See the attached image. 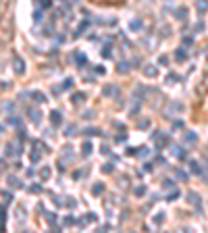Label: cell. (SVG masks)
I'll return each mask as SVG.
<instances>
[{
  "mask_svg": "<svg viewBox=\"0 0 208 233\" xmlns=\"http://www.w3.org/2000/svg\"><path fill=\"white\" fill-rule=\"evenodd\" d=\"M187 202H189V204H194V206L198 208V212L202 210V202H200V196H198L196 191H187Z\"/></svg>",
  "mask_w": 208,
  "mask_h": 233,
  "instance_id": "obj_1",
  "label": "cell"
},
{
  "mask_svg": "<svg viewBox=\"0 0 208 233\" xmlns=\"http://www.w3.org/2000/svg\"><path fill=\"white\" fill-rule=\"evenodd\" d=\"M50 123H52V127L63 125V112H60V110H52V112H50Z\"/></svg>",
  "mask_w": 208,
  "mask_h": 233,
  "instance_id": "obj_2",
  "label": "cell"
},
{
  "mask_svg": "<svg viewBox=\"0 0 208 233\" xmlns=\"http://www.w3.org/2000/svg\"><path fill=\"white\" fill-rule=\"evenodd\" d=\"M13 65H15L13 69H15V73H17V75H23V73H25V65H23V60H21L19 56H15V58H13Z\"/></svg>",
  "mask_w": 208,
  "mask_h": 233,
  "instance_id": "obj_3",
  "label": "cell"
},
{
  "mask_svg": "<svg viewBox=\"0 0 208 233\" xmlns=\"http://www.w3.org/2000/svg\"><path fill=\"white\" fill-rule=\"evenodd\" d=\"M144 75L146 77H156L158 75V67L156 65H146L144 67Z\"/></svg>",
  "mask_w": 208,
  "mask_h": 233,
  "instance_id": "obj_4",
  "label": "cell"
},
{
  "mask_svg": "<svg viewBox=\"0 0 208 233\" xmlns=\"http://www.w3.org/2000/svg\"><path fill=\"white\" fill-rule=\"evenodd\" d=\"M29 119H31V123L40 125L42 123V112L38 110V108H31V110H29Z\"/></svg>",
  "mask_w": 208,
  "mask_h": 233,
  "instance_id": "obj_5",
  "label": "cell"
},
{
  "mask_svg": "<svg viewBox=\"0 0 208 233\" xmlns=\"http://www.w3.org/2000/svg\"><path fill=\"white\" fill-rule=\"evenodd\" d=\"M171 152L175 158H185V148H181V146H171Z\"/></svg>",
  "mask_w": 208,
  "mask_h": 233,
  "instance_id": "obj_6",
  "label": "cell"
},
{
  "mask_svg": "<svg viewBox=\"0 0 208 233\" xmlns=\"http://www.w3.org/2000/svg\"><path fill=\"white\" fill-rule=\"evenodd\" d=\"M139 29H144V21L142 19H133L131 21V31H139Z\"/></svg>",
  "mask_w": 208,
  "mask_h": 233,
  "instance_id": "obj_7",
  "label": "cell"
},
{
  "mask_svg": "<svg viewBox=\"0 0 208 233\" xmlns=\"http://www.w3.org/2000/svg\"><path fill=\"white\" fill-rule=\"evenodd\" d=\"M13 154H21V148H15L13 144H6V156H13Z\"/></svg>",
  "mask_w": 208,
  "mask_h": 233,
  "instance_id": "obj_8",
  "label": "cell"
},
{
  "mask_svg": "<svg viewBox=\"0 0 208 233\" xmlns=\"http://www.w3.org/2000/svg\"><path fill=\"white\" fill-rule=\"evenodd\" d=\"M189 171H192L194 175H202V169H200V165H198L196 160H189Z\"/></svg>",
  "mask_w": 208,
  "mask_h": 233,
  "instance_id": "obj_9",
  "label": "cell"
},
{
  "mask_svg": "<svg viewBox=\"0 0 208 233\" xmlns=\"http://www.w3.org/2000/svg\"><path fill=\"white\" fill-rule=\"evenodd\" d=\"M81 148H83V150H81L83 156H89V154H92V150H94V144H92V141H85Z\"/></svg>",
  "mask_w": 208,
  "mask_h": 233,
  "instance_id": "obj_10",
  "label": "cell"
},
{
  "mask_svg": "<svg viewBox=\"0 0 208 233\" xmlns=\"http://www.w3.org/2000/svg\"><path fill=\"white\" fill-rule=\"evenodd\" d=\"M175 58H177V60H185V58H187L185 48H177V50H175Z\"/></svg>",
  "mask_w": 208,
  "mask_h": 233,
  "instance_id": "obj_11",
  "label": "cell"
},
{
  "mask_svg": "<svg viewBox=\"0 0 208 233\" xmlns=\"http://www.w3.org/2000/svg\"><path fill=\"white\" fill-rule=\"evenodd\" d=\"M185 141H187V144H196V141H198V133L187 131V133H185Z\"/></svg>",
  "mask_w": 208,
  "mask_h": 233,
  "instance_id": "obj_12",
  "label": "cell"
},
{
  "mask_svg": "<svg viewBox=\"0 0 208 233\" xmlns=\"http://www.w3.org/2000/svg\"><path fill=\"white\" fill-rule=\"evenodd\" d=\"M152 221H154V225H163L165 223V212H156L152 217Z\"/></svg>",
  "mask_w": 208,
  "mask_h": 233,
  "instance_id": "obj_13",
  "label": "cell"
},
{
  "mask_svg": "<svg viewBox=\"0 0 208 233\" xmlns=\"http://www.w3.org/2000/svg\"><path fill=\"white\" fill-rule=\"evenodd\" d=\"M71 100H73V104H81L83 100H85V94H83V92L73 94V98H71Z\"/></svg>",
  "mask_w": 208,
  "mask_h": 233,
  "instance_id": "obj_14",
  "label": "cell"
},
{
  "mask_svg": "<svg viewBox=\"0 0 208 233\" xmlns=\"http://www.w3.org/2000/svg\"><path fill=\"white\" fill-rule=\"evenodd\" d=\"M196 6H198V10H200V13H206V10H208V0H198V2H196Z\"/></svg>",
  "mask_w": 208,
  "mask_h": 233,
  "instance_id": "obj_15",
  "label": "cell"
},
{
  "mask_svg": "<svg viewBox=\"0 0 208 233\" xmlns=\"http://www.w3.org/2000/svg\"><path fill=\"white\" fill-rule=\"evenodd\" d=\"M175 17H177L179 21H183V19L187 17V8H185V6H181V8H177V15H175Z\"/></svg>",
  "mask_w": 208,
  "mask_h": 233,
  "instance_id": "obj_16",
  "label": "cell"
},
{
  "mask_svg": "<svg viewBox=\"0 0 208 233\" xmlns=\"http://www.w3.org/2000/svg\"><path fill=\"white\" fill-rule=\"evenodd\" d=\"M179 196H181V191H179V189L175 187V189H173V191H171V194L166 196V200H168V202H175V200H177Z\"/></svg>",
  "mask_w": 208,
  "mask_h": 233,
  "instance_id": "obj_17",
  "label": "cell"
},
{
  "mask_svg": "<svg viewBox=\"0 0 208 233\" xmlns=\"http://www.w3.org/2000/svg\"><path fill=\"white\" fill-rule=\"evenodd\" d=\"M31 96H34V100H36V102H42V104L48 100V98H46V94H42V92H34Z\"/></svg>",
  "mask_w": 208,
  "mask_h": 233,
  "instance_id": "obj_18",
  "label": "cell"
},
{
  "mask_svg": "<svg viewBox=\"0 0 208 233\" xmlns=\"http://www.w3.org/2000/svg\"><path fill=\"white\" fill-rule=\"evenodd\" d=\"M129 69H131V67H129V63H127V60H125V63H119V67H117V71H119V73H127Z\"/></svg>",
  "mask_w": 208,
  "mask_h": 233,
  "instance_id": "obj_19",
  "label": "cell"
},
{
  "mask_svg": "<svg viewBox=\"0 0 208 233\" xmlns=\"http://www.w3.org/2000/svg\"><path fill=\"white\" fill-rule=\"evenodd\" d=\"M102 191H104V183H96V185L92 187V194H94V196H98V194H102Z\"/></svg>",
  "mask_w": 208,
  "mask_h": 233,
  "instance_id": "obj_20",
  "label": "cell"
},
{
  "mask_svg": "<svg viewBox=\"0 0 208 233\" xmlns=\"http://www.w3.org/2000/svg\"><path fill=\"white\" fill-rule=\"evenodd\" d=\"M104 96H117V88L115 86H106L104 88Z\"/></svg>",
  "mask_w": 208,
  "mask_h": 233,
  "instance_id": "obj_21",
  "label": "cell"
},
{
  "mask_svg": "<svg viewBox=\"0 0 208 233\" xmlns=\"http://www.w3.org/2000/svg\"><path fill=\"white\" fill-rule=\"evenodd\" d=\"M83 133H85L87 138H89V135H100V129H96V127H87Z\"/></svg>",
  "mask_w": 208,
  "mask_h": 233,
  "instance_id": "obj_22",
  "label": "cell"
},
{
  "mask_svg": "<svg viewBox=\"0 0 208 233\" xmlns=\"http://www.w3.org/2000/svg\"><path fill=\"white\" fill-rule=\"evenodd\" d=\"M46 221L50 223V227H54V223H56V214H54V212H46Z\"/></svg>",
  "mask_w": 208,
  "mask_h": 233,
  "instance_id": "obj_23",
  "label": "cell"
},
{
  "mask_svg": "<svg viewBox=\"0 0 208 233\" xmlns=\"http://www.w3.org/2000/svg\"><path fill=\"white\" fill-rule=\"evenodd\" d=\"M133 194H135L137 198H144V196H146V187H144V185L135 187V189H133Z\"/></svg>",
  "mask_w": 208,
  "mask_h": 233,
  "instance_id": "obj_24",
  "label": "cell"
},
{
  "mask_svg": "<svg viewBox=\"0 0 208 233\" xmlns=\"http://www.w3.org/2000/svg\"><path fill=\"white\" fill-rule=\"evenodd\" d=\"M8 183H10L13 187H17V189H19V187H23V183H21L17 177H8Z\"/></svg>",
  "mask_w": 208,
  "mask_h": 233,
  "instance_id": "obj_25",
  "label": "cell"
},
{
  "mask_svg": "<svg viewBox=\"0 0 208 233\" xmlns=\"http://www.w3.org/2000/svg\"><path fill=\"white\" fill-rule=\"evenodd\" d=\"M75 133H77V129H75V125H69V127H67V131H65V135H67V138H73Z\"/></svg>",
  "mask_w": 208,
  "mask_h": 233,
  "instance_id": "obj_26",
  "label": "cell"
},
{
  "mask_svg": "<svg viewBox=\"0 0 208 233\" xmlns=\"http://www.w3.org/2000/svg\"><path fill=\"white\" fill-rule=\"evenodd\" d=\"M175 175H177V177H179L181 181H187V173H183L181 169H175Z\"/></svg>",
  "mask_w": 208,
  "mask_h": 233,
  "instance_id": "obj_27",
  "label": "cell"
},
{
  "mask_svg": "<svg viewBox=\"0 0 208 233\" xmlns=\"http://www.w3.org/2000/svg\"><path fill=\"white\" fill-rule=\"evenodd\" d=\"M96 221H98V217H96L94 212H87V214H85V223H96Z\"/></svg>",
  "mask_w": 208,
  "mask_h": 233,
  "instance_id": "obj_28",
  "label": "cell"
},
{
  "mask_svg": "<svg viewBox=\"0 0 208 233\" xmlns=\"http://www.w3.org/2000/svg\"><path fill=\"white\" fill-rule=\"evenodd\" d=\"M4 219H6V214H4V206H0V231L4 229Z\"/></svg>",
  "mask_w": 208,
  "mask_h": 233,
  "instance_id": "obj_29",
  "label": "cell"
},
{
  "mask_svg": "<svg viewBox=\"0 0 208 233\" xmlns=\"http://www.w3.org/2000/svg\"><path fill=\"white\" fill-rule=\"evenodd\" d=\"M40 177H42V179H48V177H50V169H48V167H42Z\"/></svg>",
  "mask_w": 208,
  "mask_h": 233,
  "instance_id": "obj_30",
  "label": "cell"
},
{
  "mask_svg": "<svg viewBox=\"0 0 208 233\" xmlns=\"http://www.w3.org/2000/svg\"><path fill=\"white\" fill-rule=\"evenodd\" d=\"M42 19H44V8H38V10H36V13H34V21H42Z\"/></svg>",
  "mask_w": 208,
  "mask_h": 233,
  "instance_id": "obj_31",
  "label": "cell"
},
{
  "mask_svg": "<svg viewBox=\"0 0 208 233\" xmlns=\"http://www.w3.org/2000/svg\"><path fill=\"white\" fill-rule=\"evenodd\" d=\"M166 81H168V83H175V81H179V75H175V73H168V75H166Z\"/></svg>",
  "mask_w": 208,
  "mask_h": 233,
  "instance_id": "obj_32",
  "label": "cell"
},
{
  "mask_svg": "<svg viewBox=\"0 0 208 233\" xmlns=\"http://www.w3.org/2000/svg\"><path fill=\"white\" fill-rule=\"evenodd\" d=\"M85 60H87V58H85L83 54H77V67H79V69H81L83 65H85Z\"/></svg>",
  "mask_w": 208,
  "mask_h": 233,
  "instance_id": "obj_33",
  "label": "cell"
},
{
  "mask_svg": "<svg viewBox=\"0 0 208 233\" xmlns=\"http://www.w3.org/2000/svg\"><path fill=\"white\" fill-rule=\"evenodd\" d=\"M135 154H139V156H148V154H150V150H148V148H144V146H142V148H139V150H135Z\"/></svg>",
  "mask_w": 208,
  "mask_h": 233,
  "instance_id": "obj_34",
  "label": "cell"
},
{
  "mask_svg": "<svg viewBox=\"0 0 208 233\" xmlns=\"http://www.w3.org/2000/svg\"><path fill=\"white\" fill-rule=\"evenodd\" d=\"M102 171H104V173H113V171H115V165H110V162H106V165L102 167Z\"/></svg>",
  "mask_w": 208,
  "mask_h": 233,
  "instance_id": "obj_35",
  "label": "cell"
},
{
  "mask_svg": "<svg viewBox=\"0 0 208 233\" xmlns=\"http://www.w3.org/2000/svg\"><path fill=\"white\" fill-rule=\"evenodd\" d=\"M63 88H67V90H69V88H73V79H71V77H67V79L63 81Z\"/></svg>",
  "mask_w": 208,
  "mask_h": 233,
  "instance_id": "obj_36",
  "label": "cell"
},
{
  "mask_svg": "<svg viewBox=\"0 0 208 233\" xmlns=\"http://www.w3.org/2000/svg\"><path fill=\"white\" fill-rule=\"evenodd\" d=\"M192 44H194V38L185 36V38H183V46H192Z\"/></svg>",
  "mask_w": 208,
  "mask_h": 233,
  "instance_id": "obj_37",
  "label": "cell"
},
{
  "mask_svg": "<svg viewBox=\"0 0 208 233\" xmlns=\"http://www.w3.org/2000/svg\"><path fill=\"white\" fill-rule=\"evenodd\" d=\"M63 223H65V225H75L77 221H75L73 217H65V221H63Z\"/></svg>",
  "mask_w": 208,
  "mask_h": 233,
  "instance_id": "obj_38",
  "label": "cell"
},
{
  "mask_svg": "<svg viewBox=\"0 0 208 233\" xmlns=\"http://www.w3.org/2000/svg\"><path fill=\"white\" fill-rule=\"evenodd\" d=\"M8 125H19V117H8Z\"/></svg>",
  "mask_w": 208,
  "mask_h": 233,
  "instance_id": "obj_39",
  "label": "cell"
},
{
  "mask_svg": "<svg viewBox=\"0 0 208 233\" xmlns=\"http://www.w3.org/2000/svg\"><path fill=\"white\" fill-rule=\"evenodd\" d=\"M40 160V152L36 150V152H31V162H38Z\"/></svg>",
  "mask_w": 208,
  "mask_h": 233,
  "instance_id": "obj_40",
  "label": "cell"
},
{
  "mask_svg": "<svg viewBox=\"0 0 208 233\" xmlns=\"http://www.w3.org/2000/svg\"><path fill=\"white\" fill-rule=\"evenodd\" d=\"M194 29H196V31H202V29H204V23H202V21H198V23H196V27H194Z\"/></svg>",
  "mask_w": 208,
  "mask_h": 233,
  "instance_id": "obj_41",
  "label": "cell"
},
{
  "mask_svg": "<svg viewBox=\"0 0 208 233\" xmlns=\"http://www.w3.org/2000/svg\"><path fill=\"white\" fill-rule=\"evenodd\" d=\"M102 56H104V58H106V56L110 58V48H108V46H106V48H104V50H102Z\"/></svg>",
  "mask_w": 208,
  "mask_h": 233,
  "instance_id": "obj_42",
  "label": "cell"
},
{
  "mask_svg": "<svg viewBox=\"0 0 208 233\" xmlns=\"http://www.w3.org/2000/svg\"><path fill=\"white\" fill-rule=\"evenodd\" d=\"M148 125H150V121H148V119H144V121H139V127H144V129H146Z\"/></svg>",
  "mask_w": 208,
  "mask_h": 233,
  "instance_id": "obj_43",
  "label": "cell"
},
{
  "mask_svg": "<svg viewBox=\"0 0 208 233\" xmlns=\"http://www.w3.org/2000/svg\"><path fill=\"white\" fill-rule=\"evenodd\" d=\"M181 127H183L181 121H175V123H173V129H181Z\"/></svg>",
  "mask_w": 208,
  "mask_h": 233,
  "instance_id": "obj_44",
  "label": "cell"
},
{
  "mask_svg": "<svg viewBox=\"0 0 208 233\" xmlns=\"http://www.w3.org/2000/svg\"><path fill=\"white\" fill-rule=\"evenodd\" d=\"M65 204H67V206H69V208H73V206H77V202H75V200H67V202H65Z\"/></svg>",
  "mask_w": 208,
  "mask_h": 233,
  "instance_id": "obj_45",
  "label": "cell"
},
{
  "mask_svg": "<svg viewBox=\"0 0 208 233\" xmlns=\"http://www.w3.org/2000/svg\"><path fill=\"white\" fill-rule=\"evenodd\" d=\"M163 187H173V181H171V179H165V181H163Z\"/></svg>",
  "mask_w": 208,
  "mask_h": 233,
  "instance_id": "obj_46",
  "label": "cell"
},
{
  "mask_svg": "<svg viewBox=\"0 0 208 233\" xmlns=\"http://www.w3.org/2000/svg\"><path fill=\"white\" fill-rule=\"evenodd\" d=\"M50 4H52V2H50V0H42V8H48V6H50Z\"/></svg>",
  "mask_w": 208,
  "mask_h": 233,
  "instance_id": "obj_47",
  "label": "cell"
},
{
  "mask_svg": "<svg viewBox=\"0 0 208 233\" xmlns=\"http://www.w3.org/2000/svg\"><path fill=\"white\" fill-rule=\"evenodd\" d=\"M63 92V88H58V86H54V88H52V94H60Z\"/></svg>",
  "mask_w": 208,
  "mask_h": 233,
  "instance_id": "obj_48",
  "label": "cell"
},
{
  "mask_svg": "<svg viewBox=\"0 0 208 233\" xmlns=\"http://www.w3.org/2000/svg\"><path fill=\"white\" fill-rule=\"evenodd\" d=\"M83 117H85V119H92V117H94V110H87V112H85Z\"/></svg>",
  "mask_w": 208,
  "mask_h": 233,
  "instance_id": "obj_49",
  "label": "cell"
},
{
  "mask_svg": "<svg viewBox=\"0 0 208 233\" xmlns=\"http://www.w3.org/2000/svg\"><path fill=\"white\" fill-rule=\"evenodd\" d=\"M2 196H4V198H6V200H8V202H10V200H13V194H8V191H4V194H2Z\"/></svg>",
  "mask_w": 208,
  "mask_h": 233,
  "instance_id": "obj_50",
  "label": "cell"
},
{
  "mask_svg": "<svg viewBox=\"0 0 208 233\" xmlns=\"http://www.w3.org/2000/svg\"><path fill=\"white\" fill-rule=\"evenodd\" d=\"M31 191H42V185H38V183H36V185H31Z\"/></svg>",
  "mask_w": 208,
  "mask_h": 233,
  "instance_id": "obj_51",
  "label": "cell"
},
{
  "mask_svg": "<svg viewBox=\"0 0 208 233\" xmlns=\"http://www.w3.org/2000/svg\"><path fill=\"white\" fill-rule=\"evenodd\" d=\"M168 63V56H160V65H166Z\"/></svg>",
  "mask_w": 208,
  "mask_h": 233,
  "instance_id": "obj_52",
  "label": "cell"
},
{
  "mask_svg": "<svg viewBox=\"0 0 208 233\" xmlns=\"http://www.w3.org/2000/svg\"><path fill=\"white\" fill-rule=\"evenodd\" d=\"M4 169V158H0V171Z\"/></svg>",
  "mask_w": 208,
  "mask_h": 233,
  "instance_id": "obj_53",
  "label": "cell"
},
{
  "mask_svg": "<svg viewBox=\"0 0 208 233\" xmlns=\"http://www.w3.org/2000/svg\"><path fill=\"white\" fill-rule=\"evenodd\" d=\"M206 56H208V50H206Z\"/></svg>",
  "mask_w": 208,
  "mask_h": 233,
  "instance_id": "obj_54",
  "label": "cell"
}]
</instances>
